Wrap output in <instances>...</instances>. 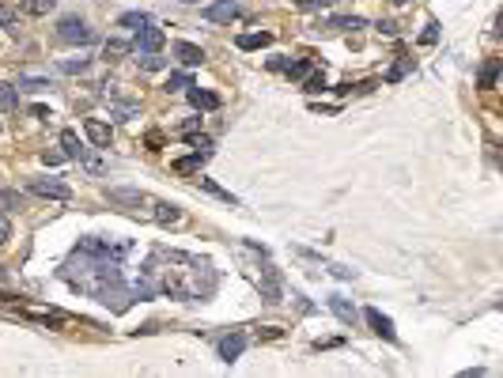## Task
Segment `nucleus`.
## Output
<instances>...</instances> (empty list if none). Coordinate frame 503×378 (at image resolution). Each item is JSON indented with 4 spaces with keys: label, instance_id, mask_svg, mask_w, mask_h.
<instances>
[{
    "label": "nucleus",
    "instance_id": "nucleus-1",
    "mask_svg": "<svg viewBox=\"0 0 503 378\" xmlns=\"http://www.w3.org/2000/svg\"><path fill=\"white\" fill-rule=\"evenodd\" d=\"M64 280L72 284L76 291L91 295V299H99L102 307L110 310H125L129 303H133V288L125 284V276H121V265L118 261H106V257H91L76 250V261L64 265Z\"/></svg>",
    "mask_w": 503,
    "mask_h": 378
},
{
    "label": "nucleus",
    "instance_id": "nucleus-2",
    "mask_svg": "<svg viewBox=\"0 0 503 378\" xmlns=\"http://www.w3.org/2000/svg\"><path fill=\"white\" fill-rule=\"evenodd\" d=\"M160 261H167V269H160L155 261H148L155 269V280H160V291H167L171 299H204V295L216 291V272L212 265L197 254H182V250H167L160 246L155 250Z\"/></svg>",
    "mask_w": 503,
    "mask_h": 378
},
{
    "label": "nucleus",
    "instance_id": "nucleus-3",
    "mask_svg": "<svg viewBox=\"0 0 503 378\" xmlns=\"http://www.w3.org/2000/svg\"><path fill=\"white\" fill-rule=\"evenodd\" d=\"M57 38L72 42V45H87V42H95V31H91L80 15H69V20H61V27H57Z\"/></svg>",
    "mask_w": 503,
    "mask_h": 378
},
{
    "label": "nucleus",
    "instance_id": "nucleus-4",
    "mask_svg": "<svg viewBox=\"0 0 503 378\" xmlns=\"http://www.w3.org/2000/svg\"><path fill=\"white\" fill-rule=\"evenodd\" d=\"M239 15H242L239 0H212V4L201 8V20H208V23H235Z\"/></svg>",
    "mask_w": 503,
    "mask_h": 378
},
{
    "label": "nucleus",
    "instance_id": "nucleus-5",
    "mask_svg": "<svg viewBox=\"0 0 503 378\" xmlns=\"http://www.w3.org/2000/svg\"><path fill=\"white\" fill-rule=\"evenodd\" d=\"M129 50H133V53H160L163 50V27H152V23L141 27Z\"/></svg>",
    "mask_w": 503,
    "mask_h": 378
},
{
    "label": "nucleus",
    "instance_id": "nucleus-6",
    "mask_svg": "<svg viewBox=\"0 0 503 378\" xmlns=\"http://www.w3.org/2000/svg\"><path fill=\"white\" fill-rule=\"evenodd\" d=\"M257 288H262V299H265V303H281V299H284L281 269H276V265H265V269H262V280H257Z\"/></svg>",
    "mask_w": 503,
    "mask_h": 378
},
{
    "label": "nucleus",
    "instance_id": "nucleus-7",
    "mask_svg": "<svg viewBox=\"0 0 503 378\" xmlns=\"http://www.w3.org/2000/svg\"><path fill=\"white\" fill-rule=\"evenodd\" d=\"M31 193H38V197H53V201H69L72 197V189L64 186V182H53V178H34Z\"/></svg>",
    "mask_w": 503,
    "mask_h": 378
},
{
    "label": "nucleus",
    "instance_id": "nucleus-8",
    "mask_svg": "<svg viewBox=\"0 0 503 378\" xmlns=\"http://www.w3.org/2000/svg\"><path fill=\"white\" fill-rule=\"evenodd\" d=\"M363 318H367V326L375 329V333L383 337V340H397V329H394V321H390V318L383 314V310L367 307V310H363Z\"/></svg>",
    "mask_w": 503,
    "mask_h": 378
},
{
    "label": "nucleus",
    "instance_id": "nucleus-9",
    "mask_svg": "<svg viewBox=\"0 0 503 378\" xmlns=\"http://www.w3.org/2000/svg\"><path fill=\"white\" fill-rule=\"evenodd\" d=\"M242 352H246V333H227L220 340V359L223 363H235Z\"/></svg>",
    "mask_w": 503,
    "mask_h": 378
},
{
    "label": "nucleus",
    "instance_id": "nucleus-10",
    "mask_svg": "<svg viewBox=\"0 0 503 378\" xmlns=\"http://www.w3.org/2000/svg\"><path fill=\"white\" fill-rule=\"evenodd\" d=\"M83 133H87V140L95 144V147H110V125L106 122L87 117V122H83Z\"/></svg>",
    "mask_w": 503,
    "mask_h": 378
},
{
    "label": "nucleus",
    "instance_id": "nucleus-11",
    "mask_svg": "<svg viewBox=\"0 0 503 378\" xmlns=\"http://www.w3.org/2000/svg\"><path fill=\"white\" fill-rule=\"evenodd\" d=\"M110 205H125V208H141V205H152L141 189H110Z\"/></svg>",
    "mask_w": 503,
    "mask_h": 378
},
{
    "label": "nucleus",
    "instance_id": "nucleus-12",
    "mask_svg": "<svg viewBox=\"0 0 503 378\" xmlns=\"http://www.w3.org/2000/svg\"><path fill=\"white\" fill-rule=\"evenodd\" d=\"M155 205V224H163V227H171V224H182V208L178 205H171V201H152Z\"/></svg>",
    "mask_w": 503,
    "mask_h": 378
},
{
    "label": "nucleus",
    "instance_id": "nucleus-13",
    "mask_svg": "<svg viewBox=\"0 0 503 378\" xmlns=\"http://www.w3.org/2000/svg\"><path fill=\"white\" fill-rule=\"evenodd\" d=\"M174 57H178L185 68H193V64L204 61V50L201 45H193V42H174Z\"/></svg>",
    "mask_w": 503,
    "mask_h": 378
},
{
    "label": "nucleus",
    "instance_id": "nucleus-14",
    "mask_svg": "<svg viewBox=\"0 0 503 378\" xmlns=\"http://www.w3.org/2000/svg\"><path fill=\"white\" fill-rule=\"evenodd\" d=\"M330 310L344 321V326H356V318H360V314H356V307H352L348 299H341V295H330Z\"/></svg>",
    "mask_w": 503,
    "mask_h": 378
},
{
    "label": "nucleus",
    "instance_id": "nucleus-15",
    "mask_svg": "<svg viewBox=\"0 0 503 378\" xmlns=\"http://www.w3.org/2000/svg\"><path fill=\"white\" fill-rule=\"evenodd\" d=\"M235 45H239V50H265V45H273V34H269V31H257V34H239Z\"/></svg>",
    "mask_w": 503,
    "mask_h": 378
},
{
    "label": "nucleus",
    "instance_id": "nucleus-16",
    "mask_svg": "<svg viewBox=\"0 0 503 378\" xmlns=\"http://www.w3.org/2000/svg\"><path fill=\"white\" fill-rule=\"evenodd\" d=\"M185 95H190V103L197 110H216L220 106V95H212V91H201V87H185Z\"/></svg>",
    "mask_w": 503,
    "mask_h": 378
},
{
    "label": "nucleus",
    "instance_id": "nucleus-17",
    "mask_svg": "<svg viewBox=\"0 0 503 378\" xmlns=\"http://www.w3.org/2000/svg\"><path fill=\"white\" fill-rule=\"evenodd\" d=\"M61 147H64V159H83V147H80V136L72 129L61 133Z\"/></svg>",
    "mask_w": 503,
    "mask_h": 378
},
{
    "label": "nucleus",
    "instance_id": "nucleus-18",
    "mask_svg": "<svg viewBox=\"0 0 503 378\" xmlns=\"http://www.w3.org/2000/svg\"><path fill=\"white\" fill-rule=\"evenodd\" d=\"M204 159H208V152H193V155H185V159H174V170H178V174H193V170H201Z\"/></svg>",
    "mask_w": 503,
    "mask_h": 378
},
{
    "label": "nucleus",
    "instance_id": "nucleus-19",
    "mask_svg": "<svg viewBox=\"0 0 503 378\" xmlns=\"http://www.w3.org/2000/svg\"><path fill=\"white\" fill-rule=\"evenodd\" d=\"M20 106V91L15 84H0V114H8V110Z\"/></svg>",
    "mask_w": 503,
    "mask_h": 378
},
{
    "label": "nucleus",
    "instance_id": "nucleus-20",
    "mask_svg": "<svg viewBox=\"0 0 503 378\" xmlns=\"http://www.w3.org/2000/svg\"><path fill=\"white\" fill-rule=\"evenodd\" d=\"M185 87H193L190 72H171V76H167V84H163L167 95H174V91H185Z\"/></svg>",
    "mask_w": 503,
    "mask_h": 378
},
{
    "label": "nucleus",
    "instance_id": "nucleus-21",
    "mask_svg": "<svg viewBox=\"0 0 503 378\" xmlns=\"http://www.w3.org/2000/svg\"><path fill=\"white\" fill-rule=\"evenodd\" d=\"M148 23H152V15L148 12H125L118 20V27H129V31H141V27H148Z\"/></svg>",
    "mask_w": 503,
    "mask_h": 378
},
{
    "label": "nucleus",
    "instance_id": "nucleus-22",
    "mask_svg": "<svg viewBox=\"0 0 503 378\" xmlns=\"http://www.w3.org/2000/svg\"><path fill=\"white\" fill-rule=\"evenodd\" d=\"M197 189H204V193H212V197H220V201H227V205H235V197H231V189H223V186H216L212 178H197Z\"/></svg>",
    "mask_w": 503,
    "mask_h": 378
},
{
    "label": "nucleus",
    "instance_id": "nucleus-23",
    "mask_svg": "<svg viewBox=\"0 0 503 378\" xmlns=\"http://www.w3.org/2000/svg\"><path fill=\"white\" fill-rule=\"evenodd\" d=\"M496 76H500V61L492 57V61H484V64H481V76H477V84H481V87H492V84H496Z\"/></svg>",
    "mask_w": 503,
    "mask_h": 378
},
{
    "label": "nucleus",
    "instance_id": "nucleus-24",
    "mask_svg": "<svg viewBox=\"0 0 503 378\" xmlns=\"http://www.w3.org/2000/svg\"><path fill=\"white\" fill-rule=\"evenodd\" d=\"M57 8V0H23V12L27 15H50Z\"/></svg>",
    "mask_w": 503,
    "mask_h": 378
},
{
    "label": "nucleus",
    "instance_id": "nucleus-25",
    "mask_svg": "<svg viewBox=\"0 0 503 378\" xmlns=\"http://www.w3.org/2000/svg\"><path fill=\"white\" fill-rule=\"evenodd\" d=\"M409 68H413V57H405V53H402V57H397V64L386 72V84H397V80H402Z\"/></svg>",
    "mask_w": 503,
    "mask_h": 378
},
{
    "label": "nucleus",
    "instance_id": "nucleus-26",
    "mask_svg": "<svg viewBox=\"0 0 503 378\" xmlns=\"http://www.w3.org/2000/svg\"><path fill=\"white\" fill-rule=\"evenodd\" d=\"M306 84H303V91H311V95H318V91H325V76L322 72H306Z\"/></svg>",
    "mask_w": 503,
    "mask_h": 378
},
{
    "label": "nucleus",
    "instance_id": "nucleus-27",
    "mask_svg": "<svg viewBox=\"0 0 503 378\" xmlns=\"http://www.w3.org/2000/svg\"><path fill=\"white\" fill-rule=\"evenodd\" d=\"M284 72H288L292 80H303L306 72H311V61H288V64H284Z\"/></svg>",
    "mask_w": 503,
    "mask_h": 378
},
{
    "label": "nucleus",
    "instance_id": "nucleus-28",
    "mask_svg": "<svg viewBox=\"0 0 503 378\" xmlns=\"http://www.w3.org/2000/svg\"><path fill=\"white\" fill-rule=\"evenodd\" d=\"M121 53H129L125 42H106V45H102V57H106V61H118Z\"/></svg>",
    "mask_w": 503,
    "mask_h": 378
},
{
    "label": "nucleus",
    "instance_id": "nucleus-29",
    "mask_svg": "<svg viewBox=\"0 0 503 378\" xmlns=\"http://www.w3.org/2000/svg\"><path fill=\"white\" fill-rule=\"evenodd\" d=\"M141 68H148V72H155V68H163V57H155V53H141Z\"/></svg>",
    "mask_w": 503,
    "mask_h": 378
},
{
    "label": "nucleus",
    "instance_id": "nucleus-30",
    "mask_svg": "<svg viewBox=\"0 0 503 378\" xmlns=\"http://www.w3.org/2000/svg\"><path fill=\"white\" fill-rule=\"evenodd\" d=\"M87 68V57H80V61H61V72H69V76H76V72Z\"/></svg>",
    "mask_w": 503,
    "mask_h": 378
},
{
    "label": "nucleus",
    "instance_id": "nucleus-31",
    "mask_svg": "<svg viewBox=\"0 0 503 378\" xmlns=\"http://www.w3.org/2000/svg\"><path fill=\"white\" fill-rule=\"evenodd\" d=\"M0 205H8V208H23V197H20V193H8V189H0Z\"/></svg>",
    "mask_w": 503,
    "mask_h": 378
},
{
    "label": "nucleus",
    "instance_id": "nucleus-32",
    "mask_svg": "<svg viewBox=\"0 0 503 378\" xmlns=\"http://www.w3.org/2000/svg\"><path fill=\"white\" fill-rule=\"evenodd\" d=\"M0 23H4L8 31H15V12H12L8 4H0Z\"/></svg>",
    "mask_w": 503,
    "mask_h": 378
},
{
    "label": "nucleus",
    "instance_id": "nucleus-33",
    "mask_svg": "<svg viewBox=\"0 0 503 378\" xmlns=\"http://www.w3.org/2000/svg\"><path fill=\"white\" fill-rule=\"evenodd\" d=\"M190 147L193 152H212V140L208 136H190Z\"/></svg>",
    "mask_w": 503,
    "mask_h": 378
},
{
    "label": "nucleus",
    "instance_id": "nucleus-34",
    "mask_svg": "<svg viewBox=\"0 0 503 378\" xmlns=\"http://www.w3.org/2000/svg\"><path fill=\"white\" fill-rule=\"evenodd\" d=\"M15 87H27V91H45V87H50V80H20Z\"/></svg>",
    "mask_w": 503,
    "mask_h": 378
},
{
    "label": "nucleus",
    "instance_id": "nucleus-35",
    "mask_svg": "<svg viewBox=\"0 0 503 378\" xmlns=\"http://www.w3.org/2000/svg\"><path fill=\"white\" fill-rule=\"evenodd\" d=\"M257 337H262V340H276V337H284V329L281 326H265V329H257Z\"/></svg>",
    "mask_w": 503,
    "mask_h": 378
},
{
    "label": "nucleus",
    "instance_id": "nucleus-36",
    "mask_svg": "<svg viewBox=\"0 0 503 378\" xmlns=\"http://www.w3.org/2000/svg\"><path fill=\"white\" fill-rule=\"evenodd\" d=\"M333 0H299V8L303 12H314V8H330Z\"/></svg>",
    "mask_w": 503,
    "mask_h": 378
},
{
    "label": "nucleus",
    "instance_id": "nucleus-37",
    "mask_svg": "<svg viewBox=\"0 0 503 378\" xmlns=\"http://www.w3.org/2000/svg\"><path fill=\"white\" fill-rule=\"evenodd\" d=\"M435 38H439V27H435V23H427V31L420 34V42H424V45H432Z\"/></svg>",
    "mask_w": 503,
    "mask_h": 378
},
{
    "label": "nucleus",
    "instance_id": "nucleus-38",
    "mask_svg": "<svg viewBox=\"0 0 503 378\" xmlns=\"http://www.w3.org/2000/svg\"><path fill=\"white\" fill-rule=\"evenodd\" d=\"M61 159H64V152H45V155H42V163H45V167H57Z\"/></svg>",
    "mask_w": 503,
    "mask_h": 378
},
{
    "label": "nucleus",
    "instance_id": "nucleus-39",
    "mask_svg": "<svg viewBox=\"0 0 503 378\" xmlns=\"http://www.w3.org/2000/svg\"><path fill=\"white\" fill-rule=\"evenodd\" d=\"M8 238H12V224H8V219H4V216H0V246H4V242H8Z\"/></svg>",
    "mask_w": 503,
    "mask_h": 378
},
{
    "label": "nucleus",
    "instance_id": "nucleus-40",
    "mask_svg": "<svg viewBox=\"0 0 503 378\" xmlns=\"http://www.w3.org/2000/svg\"><path fill=\"white\" fill-rule=\"evenodd\" d=\"M197 129H201V117H193V122H185V125H182V133H185V136H193Z\"/></svg>",
    "mask_w": 503,
    "mask_h": 378
},
{
    "label": "nucleus",
    "instance_id": "nucleus-41",
    "mask_svg": "<svg viewBox=\"0 0 503 378\" xmlns=\"http://www.w3.org/2000/svg\"><path fill=\"white\" fill-rule=\"evenodd\" d=\"M182 4H193V0H182Z\"/></svg>",
    "mask_w": 503,
    "mask_h": 378
}]
</instances>
